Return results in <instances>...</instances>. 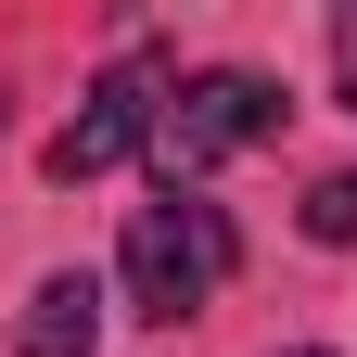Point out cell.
<instances>
[{
	"label": "cell",
	"mask_w": 357,
	"mask_h": 357,
	"mask_svg": "<svg viewBox=\"0 0 357 357\" xmlns=\"http://www.w3.org/2000/svg\"><path fill=\"white\" fill-rule=\"evenodd\" d=\"M230 268H243V230L217 217L204 192H153L141 217H128V243H115V281H128V306L141 319H204L217 294H230Z\"/></svg>",
	"instance_id": "1"
},
{
	"label": "cell",
	"mask_w": 357,
	"mask_h": 357,
	"mask_svg": "<svg viewBox=\"0 0 357 357\" xmlns=\"http://www.w3.org/2000/svg\"><path fill=\"white\" fill-rule=\"evenodd\" d=\"M268 128H281V89H268L255 64H204V77H178L166 115H153L166 192H178V178H204V166H230V153H255Z\"/></svg>",
	"instance_id": "2"
},
{
	"label": "cell",
	"mask_w": 357,
	"mask_h": 357,
	"mask_svg": "<svg viewBox=\"0 0 357 357\" xmlns=\"http://www.w3.org/2000/svg\"><path fill=\"white\" fill-rule=\"evenodd\" d=\"M153 115H166V89H153V64H115L89 102L64 115V141H52V178H115L128 153H153Z\"/></svg>",
	"instance_id": "3"
},
{
	"label": "cell",
	"mask_w": 357,
	"mask_h": 357,
	"mask_svg": "<svg viewBox=\"0 0 357 357\" xmlns=\"http://www.w3.org/2000/svg\"><path fill=\"white\" fill-rule=\"evenodd\" d=\"M89 344H102V281H89V268L38 281L26 319H13V357H89Z\"/></svg>",
	"instance_id": "4"
},
{
	"label": "cell",
	"mask_w": 357,
	"mask_h": 357,
	"mask_svg": "<svg viewBox=\"0 0 357 357\" xmlns=\"http://www.w3.org/2000/svg\"><path fill=\"white\" fill-rule=\"evenodd\" d=\"M306 243H357V166H332L306 192Z\"/></svg>",
	"instance_id": "5"
},
{
	"label": "cell",
	"mask_w": 357,
	"mask_h": 357,
	"mask_svg": "<svg viewBox=\"0 0 357 357\" xmlns=\"http://www.w3.org/2000/svg\"><path fill=\"white\" fill-rule=\"evenodd\" d=\"M332 77H344V102H357V0L332 13Z\"/></svg>",
	"instance_id": "6"
},
{
	"label": "cell",
	"mask_w": 357,
	"mask_h": 357,
	"mask_svg": "<svg viewBox=\"0 0 357 357\" xmlns=\"http://www.w3.org/2000/svg\"><path fill=\"white\" fill-rule=\"evenodd\" d=\"M294 357H319V344H294Z\"/></svg>",
	"instance_id": "7"
}]
</instances>
